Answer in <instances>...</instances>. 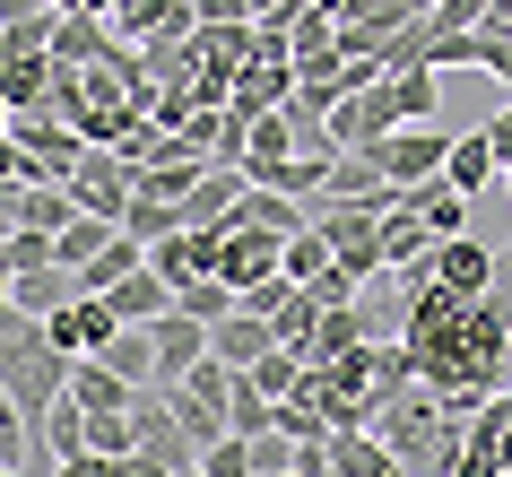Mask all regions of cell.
I'll use <instances>...</instances> for the list:
<instances>
[{
	"mask_svg": "<svg viewBox=\"0 0 512 477\" xmlns=\"http://www.w3.org/2000/svg\"><path fill=\"white\" fill-rule=\"evenodd\" d=\"M417 356V382H426L452 417H478L495 391H512V287L460 304L452 321H434L417 339H400Z\"/></svg>",
	"mask_w": 512,
	"mask_h": 477,
	"instance_id": "obj_1",
	"label": "cell"
},
{
	"mask_svg": "<svg viewBox=\"0 0 512 477\" xmlns=\"http://www.w3.org/2000/svg\"><path fill=\"white\" fill-rule=\"evenodd\" d=\"M148 105H157V70H148V53H139V44H105L96 61H61V70H53V105H44V113L79 122V139L113 148L131 122H148Z\"/></svg>",
	"mask_w": 512,
	"mask_h": 477,
	"instance_id": "obj_2",
	"label": "cell"
},
{
	"mask_svg": "<svg viewBox=\"0 0 512 477\" xmlns=\"http://www.w3.org/2000/svg\"><path fill=\"white\" fill-rule=\"evenodd\" d=\"M374 434L391 443L408 477H452L460 469V443H469V417H452L426 382H400V391L374 408Z\"/></svg>",
	"mask_w": 512,
	"mask_h": 477,
	"instance_id": "obj_3",
	"label": "cell"
},
{
	"mask_svg": "<svg viewBox=\"0 0 512 477\" xmlns=\"http://www.w3.org/2000/svg\"><path fill=\"white\" fill-rule=\"evenodd\" d=\"M70 347H53V330L35 313H0V391L18 399V417H27V434L44 443V417L61 408V391H70Z\"/></svg>",
	"mask_w": 512,
	"mask_h": 477,
	"instance_id": "obj_4",
	"label": "cell"
},
{
	"mask_svg": "<svg viewBox=\"0 0 512 477\" xmlns=\"http://www.w3.org/2000/svg\"><path fill=\"white\" fill-rule=\"evenodd\" d=\"M313 226H322V243H330V261H339V269L382 278V209H356V200L313 191Z\"/></svg>",
	"mask_w": 512,
	"mask_h": 477,
	"instance_id": "obj_5",
	"label": "cell"
},
{
	"mask_svg": "<svg viewBox=\"0 0 512 477\" xmlns=\"http://www.w3.org/2000/svg\"><path fill=\"white\" fill-rule=\"evenodd\" d=\"M356 157L374 165L382 183H400V191H408V183H426V174H443V157H452V139L434 131V122H400L391 139H374V148H356Z\"/></svg>",
	"mask_w": 512,
	"mask_h": 477,
	"instance_id": "obj_6",
	"label": "cell"
},
{
	"mask_svg": "<svg viewBox=\"0 0 512 477\" xmlns=\"http://www.w3.org/2000/svg\"><path fill=\"white\" fill-rule=\"evenodd\" d=\"M70 200H79L87 217H113V226H122V209L139 200V165L122 157V148H87L79 174H70Z\"/></svg>",
	"mask_w": 512,
	"mask_h": 477,
	"instance_id": "obj_7",
	"label": "cell"
},
{
	"mask_svg": "<svg viewBox=\"0 0 512 477\" xmlns=\"http://www.w3.org/2000/svg\"><path fill=\"white\" fill-rule=\"evenodd\" d=\"M9 139L35 157V174H44V183H70V174H79V157L96 148V139H79V122H61V113H18V122H9Z\"/></svg>",
	"mask_w": 512,
	"mask_h": 477,
	"instance_id": "obj_8",
	"label": "cell"
},
{
	"mask_svg": "<svg viewBox=\"0 0 512 477\" xmlns=\"http://www.w3.org/2000/svg\"><path fill=\"white\" fill-rule=\"evenodd\" d=\"M278 269H287V235H261V226H226V235H217V278H226V287H261V278H278Z\"/></svg>",
	"mask_w": 512,
	"mask_h": 477,
	"instance_id": "obj_9",
	"label": "cell"
},
{
	"mask_svg": "<svg viewBox=\"0 0 512 477\" xmlns=\"http://www.w3.org/2000/svg\"><path fill=\"white\" fill-rule=\"evenodd\" d=\"M243 191H252V174H243V165H209V174L183 191V226H191V235H226V226H235V209H243Z\"/></svg>",
	"mask_w": 512,
	"mask_h": 477,
	"instance_id": "obj_10",
	"label": "cell"
},
{
	"mask_svg": "<svg viewBox=\"0 0 512 477\" xmlns=\"http://www.w3.org/2000/svg\"><path fill=\"white\" fill-rule=\"evenodd\" d=\"M191 27H200L191 0H113V35L139 44V53H148V44H183Z\"/></svg>",
	"mask_w": 512,
	"mask_h": 477,
	"instance_id": "obj_11",
	"label": "cell"
},
{
	"mask_svg": "<svg viewBox=\"0 0 512 477\" xmlns=\"http://www.w3.org/2000/svg\"><path fill=\"white\" fill-rule=\"evenodd\" d=\"M391 131H400V113H391V87L382 79L330 105V139H339V148H374V139H391Z\"/></svg>",
	"mask_w": 512,
	"mask_h": 477,
	"instance_id": "obj_12",
	"label": "cell"
},
{
	"mask_svg": "<svg viewBox=\"0 0 512 477\" xmlns=\"http://www.w3.org/2000/svg\"><path fill=\"white\" fill-rule=\"evenodd\" d=\"M434 278H443L452 295H495V287H504V261H495L486 243L452 235V243H434Z\"/></svg>",
	"mask_w": 512,
	"mask_h": 477,
	"instance_id": "obj_13",
	"label": "cell"
},
{
	"mask_svg": "<svg viewBox=\"0 0 512 477\" xmlns=\"http://www.w3.org/2000/svg\"><path fill=\"white\" fill-rule=\"evenodd\" d=\"M44 330H53V347H70V356H96V347L122 330V313H113L105 295H70V304H61Z\"/></svg>",
	"mask_w": 512,
	"mask_h": 477,
	"instance_id": "obj_14",
	"label": "cell"
},
{
	"mask_svg": "<svg viewBox=\"0 0 512 477\" xmlns=\"http://www.w3.org/2000/svg\"><path fill=\"white\" fill-rule=\"evenodd\" d=\"M270 347H278V321H270V313H243V304L209 330V356H217V365H235V373H252Z\"/></svg>",
	"mask_w": 512,
	"mask_h": 477,
	"instance_id": "obj_15",
	"label": "cell"
},
{
	"mask_svg": "<svg viewBox=\"0 0 512 477\" xmlns=\"http://www.w3.org/2000/svg\"><path fill=\"white\" fill-rule=\"evenodd\" d=\"M287 96H296V61H252V70H235V87H226V113L261 122V113H278Z\"/></svg>",
	"mask_w": 512,
	"mask_h": 477,
	"instance_id": "obj_16",
	"label": "cell"
},
{
	"mask_svg": "<svg viewBox=\"0 0 512 477\" xmlns=\"http://www.w3.org/2000/svg\"><path fill=\"white\" fill-rule=\"evenodd\" d=\"M148 339H157V391H165V382H183V373L209 356V321L165 313V321H148Z\"/></svg>",
	"mask_w": 512,
	"mask_h": 477,
	"instance_id": "obj_17",
	"label": "cell"
},
{
	"mask_svg": "<svg viewBox=\"0 0 512 477\" xmlns=\"http://www.w3.org/2000/svg\"><path fill=\"white\" fill-rule=\"evenodd\" d=\"M400 209L426 217V235H434V243H452L460 226H469V191H452L443 174H426V183H408V191H400Z\"/></svg>",
	"mask_w": 512,
	"mask_h": 477,
	"instance_id": "obj_18",
	"label": "cell"
},
{
	"mask_svg": "<svg viewBox=\"0 0 512 477\" xmlns=\"http://www.w3.org/2000/svg\"><path fill=\"white\" fill-rule=\"evenodd\" d=\"M235 226H261V235H304V226H313V200L252 183V191H243V209H235Z\"/></svg>",
	"mask_w": 512,
	"mask_h": 477,
	"instance_id": "obj_19",
	"label": "cell"
},
{
	"mask_svg": "<svg viewBox=\"0 0 512 477\" xmlns=\"http://www.w3.org/2000/svg\"><path fill=\"white\" fill-rule=\"evenodd\" d=\"M105 304H113L122 321H139V330H148V321H165V313H174V278H157V269H131V278H122V287H113Z\"/></svg>",
	"mask_w": 512,
	"mask_h": 477,
	"instance_id": "obj_20",
	"label": "cell"
},
{
	"mask_svg": "<svg viewBox=\"0 0 512 477\" xmlns=\"http://www.w3.org/2000/svg\"><path fill=\"white\" fill-rule=\"evenodd\" d=\"M96 356H105V365L122 373V382H139V391H157V339H148L139 321H122V330H113V339L96 347Z\"/></svg>",
	"mask_w": 512,
	"mask_h": 477,
	"instance_id": "obj_21",
	"label": "cell"
},
{
	"mask_svg": "<svg viewBox=\"0 0 512 477\" xmlns=\"http://www.w3.org/2000/svg\"><path fill=\"white\" fill-rule=\"evenodd\" d=\"M226 434H243V443H261V434H278V399L252 382V373H235V391H226Z\"/></svg>",
	"mask_w": 512,
	"mask_h": 477,
	"instance_id": "obj_22",
	"label": "cell"
},
{
	"mask_svg": "<svg viewBox=\"0 0 512 477\" xmlns=\"http://www.w3.org/2000/svg\"><path fill=\"white\" fill-rule=\"evenodd\" d=\"M79 200H70V183H35L27 200H18V217L9 226H27V235H61V226H79Z\"/></svg>",
	"mask_w": 512,
	"mask_h": 477,
	"instance_id": "obj_23",
	"label": "cell"
},
{
	"mask_svg": "<svg viewBox=\"0 0 512 477\" xmlns=\"http://www.w3.org/2000/svg\"><path fill=\"white\" fill-rule=\"evenodd\" d=\"M70 399H79V408H131L139 382H122L105 356H79V365H70Z\"/></svg>",
	"mask_w": 512,
	"mask_h": 477,
	"instance_id": "obj_24",
	"label": "cell"
},
{
	"mask_svg": "<svg viewBox=\"0 0 512 477\" xmlns=\"http://www.w3.org/2000/svg\"><path fill=\"white\" fill-rule=\"evenodd\" d=\"M426 252H434L426 217H417V209H382V278L408 269V261H426Z\"/></svg>",
	"mask_w": 512,
	"mask_h": 477,
	"instance_id": "obj_25",
	"label": "cell"
},
{
	"mask_svg": "<svg viewBox=\"0 0 512 477\" xmlns=\"http://www.w3.org/2000/svg\"><path fill=\"white\" fill-rule=\"evenodd\" d=\"M105 44H122L113 18H79V9H61V18H53V61H96Z\"/></svg>",
	"mask_w": 512,
	"mask_h": 477,
	"instance_id": "obj_26",
	"label": "cell"
},
{
	"mask_svg": "<svg viewBox=\"0 0 512 477\" xmlns=\"http://www.w3.org/2000/svg\"><path fill=\"white\" fill-rule=\"evenodd\" d=\"M495 174H504V165H495V148H486V131L452 139V157H443V183H452V191H469V200H478Z\"/></svg>",
	"mask_w": 512,
	"mask_h": 477,
	"instance_id": "obj_27",
	"label": "cell"
},
{
	"mask_svg": "<svg viewBox=\"0 0 512 477\" xmlns=\"http://www.w3.org/2000/svg\"><path fill=\"white\" fill-rule=\"evenodd\" d=\"M131 269H148V243H131V235H113L105 252H96V261L79 269V295H113V287H122V278H131Z\"/></svg>",
	"mask_w": 512,
	"mask_h": 477,
	"instance_id": "obj_28",
	"label": "cell"
},
{
	"mask_svg": "<svg viewBox=\"0 0 512 477\" xmlns=\"http://www.w3.org/2000/svg\"><path fill=\"white\" fill-rule=\"evenodd\" d=\"M70 295H79V269H61V261H53V269H27V278H18V313L53 321Z\"/></svg>",
	"mask_w": 512,
	"mask_h": 477,
	"instance_id": "obj_29",
	"label": "cell"
},
{
	"mask_svg": "<svg viewBox=\"0 0 512 477\" xmlns=\"http://www.w3.org/2000/svg\"><path fill=\"white\" fill-rule=\"evenodd\" d=\"M382 87H391V113H400V122H434V113H443L434 70H382Z\"/></svg>",
	"mask_w": 512,
	"mask_h": 477,
	"instance_id": "obj_30",
	"label": "cell"
},
{
	"mask_svg": "<svg viewBox=\"0 0 512 477\" xmlns=\"http://www.w3.org/2000/svg\"><path fill=\"white\" fill-rule=\"evenodd\" d=\"M113 235H122L113 217H79V226H61V235H53V261H61V269H87V261H96V252H105Z\"/></svg>",
	"mask_w": 512,
	"mask_h": 477,
	"instance_id": "obj_31",
	"label": "cell"
},
{
	"mask_svg": "<svg viewBox=\"0 0 512 477\" xmlns=\"http://www.w3.org/2000/svg\"><path fill=\"white\" fill-rule=\"evenodd\" d=\"M235 304H243V295L226 287V278H183V287H174V313L209 321V330H217V321H226V313H235Z\"/></svg>",
	"mask_w": 512,
	"mask_h": 477,
	"instance_id": "obj_32",
	"label": "cell"
},
{
	"mask_svg": "<svg viewBox=\"0 0 512 477\" xmlns=\"http://www.w3.org/2000/svg\"><path fill=\"white\" fill-rule=\"evenodd\" d=\"M122 235L131 243H165V235H183V209H174V200H131V209H122Z\"/></svg>",
	"mask_w": 512,
	"mask_h": 477,
	"instance_id": "obj_33",
	"label": "cell"
},
{
	"mask_svg": "<svg viewBox=\"0 0 512 477\" xmlns=\"http://www.w3.org/2000/svg\"><path fill=\"white\" fill-rule=\"evenodd\" d=\"M322 269H330V243H322V226H304V235H287V278H296V287H313Z\"/></svg>",
	"mask_w": 512,
	"mask_h": 477,
	"instance_id": "obj_34",
	"label": "cell"
},
{
	"mask_svg": "<svg viewBox=\"0 0 512 477\" xmlns=\"http://www.w3.org/2000/svg\"><path fill=\"white\" fill-rule=\"evenodd\" d=\"M27 443L35 434H27V417H18V399L0 391V469H27Z\"/></svg>",
	"mask_w": 512,
	"mask_h": 477,
	"instance_id": "obj_35",
	"label": "cell"
},
{
	"mask_svg": "<svg viewBox=\"0 0 512 477\" xmlns=\"http://www.w3.org/2000/svg\"><path fill=\"white\" fill-rule=\"evenodd\" d=\"M200 469L209 477H252V443H243V434H217V443L200 451Z\"/></svg>",
	"mask_w": 512,
	"mask_h": 477,
	"instance_id": "obj_36",
	"label": "cell"
},
{
	"mask_svg": "<svg viewBox=\"0 0 512 477\" xmlns=\"http://www.w3.org/2000/svg\"><path fill=\"white\" fill-rule=\"evenodd\" d=\"M0 252H9V269H18V278H27V269H53V235H27V226H9V243H0Z\"/></svg>",
	"mask_w": 512,
	"mask_h": 477,
	"instance_id": "obj_37",
	"label": "cell"
},
{
	"mask_svg": "<svg viewBox=\"0 0 512 477\" xmlns=\"http://www.w3.org/2000/svg\"><path fill=\"white\" fill-rule=\"evenodd\" d=\"M356 287H365V278H356V269H339V261H330V269H322V278H313V287H304V295H313V304H322V313H330V304H356Z\"/></svg>",
	"mask_w": 512,
	"mask_h": 477,
	"instance_id": "obj_38",
	"label": "cell"
},
{
	"mask_svg": "<svg viewBox=\"0 0 512 477\" xmlns=\"http://www.w3.org/2000/svg\"><path fill=\"white\" fill-rule=\"evenodd\" d=\"M200 27H252V0H191Z\"/></svg>",
	"mask_w": 512,
	"mask_h": 477,
	"instance_id": "obj_39",
	"label": "cell"
},
{
	"mask_svg": "<svg viewBox=\"0 0 512 477\" xmlns=\"http://www.w3.org/2000/svg\"><path fill=\"white\" fill-rule=\"evenodd\" d=\"M53 477H122V460H105V451H79V460H61Z\"/></svg>",
	"mask_w": 512,
	"mask_h": 477,
	"instance_id": "obj_40",
	"label": "cell"
},
{
	"mask_svg": "<svg viewBox=\"0 0 512 477\" xmlns=\"http://www.w3.org/2000/svg\"><path fill=\"white\" fill-rule=\"evenodd\" d=\"M486 148H495V165H512V105L486 122Z\"/></svg>",
	"mask_w": 512,
	"mask_h": 477,
	"instance_id": "obj_41",
	"label": "cell"
},
{
	"mask_svg": "<svg viewBox=\"0 0 512 477\" xmlns=\"http://www.w3.org/2000/svg\"><path fill=\"white\" fill-rule=\"evenodd\" d=\"M122 477H174V469H165L157 451H131V460H122Z\"/></svg>",
	"mask_w": 512,
	"mask_h": 477,
	"instance_id": "obj_42",
	"label": "cell"
},
{
	"mask_svg": "<svg viewBox=\"0 0 512 477\" xmlns=\"http://www.w3.org/2000/svg\"><path fill=\"white\" fill-rule=\"evenodd\" d=\"M9 122H18V113H9V96H0V139H9Z\"/></svg>",
	"mask_w": 512,
	"mask_h": 477,
	"instance_id": "obj_43",
	"label": "cell"
},
{
	"mask_svg": "<svg viewBox=\"0 0 512 477\" xmlns=\"http://www.w3.org/2000/svg\"><path fill=\"white\" fill-rule=\"evenodd\" d=\"M174 477H209V469H174Z\"/></svg>",
	"mask_w": 512,
	"mask_h": 477,
	"instance_id": "obj_44",
	"label": "cell"
},
{
	"mask_svg": "<svg viewBox=\"0 0 512 477\" xmlns=\"http://www.w3.org/2000/svg\"><path fill=\"white\" fill-rule=\"evenodd\" d=\"M0 243H9V217H0Z\"/></svg>",
	"mask_w": 512,
	"mask_h": 477,
	"instance_id": "obj_45",
	"label": "cell"
},
{
	"mask_svg": "<svg viewBox=\"0 0 512 477\" xmlns=\"http://www.w3.org/2000/svg\"><path fill=\"white\" fill-rule=\"evenodd\" d=\"M504 191H512V165H504Z\"/></svg>",
	"mask_w": 512,
	"mask_h": 477,
	"instance_id": "obj_46",
	"label": "cell"
},
{
	"mask_svg": "<svg viewBox=\"0 0 512 477\" xmlns=\"http://www.w3.org/2000/svg\"><path fill=\"white\" fill-rule=\"evenodd\" d=\"M322 9H339V0H322Z\"/></svg>",
	"mask_w": 512,
	"mask_h": 477,
	"instance_id": "obj_47",
	"label": "cell"
},
{
	"mask_svg": "<svg viewBox=\"0 0 512 477\" xmlns=\"http://www.w3.org/2000/svg\"><path fill=\"white\" fill-rule=\"evenodd\" d=\"M287 477H304V469H287Z\"/></svg>",
	"mask_w": 512,
	"mask_h": 477,
	"instance_id": "obj_48",
	"label": "cell"
},
{
	"mask_svg": "<svg viewBox=\"0 0 512 477\" xmlns=\"http://www.w3.org/2000/svg\"><path fill=\"white\" fill-rule=\"evenodd\" d=\"M504 269H512V261H504Z\"/></svg>",
	"mask_w": 512,
	"mask_h": 477,
	"instance_id": "obj_49",
	"label": "cell"
}]
</instances>
